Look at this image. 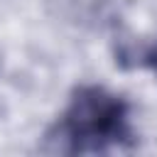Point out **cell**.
<instances>
[{"label":"cell","mask_w":157,"mask_h":157,"mask_svg":"<svg viewBox=\"0 0 157 157\" xmlns=\"http://www.w3.org/2000/svg\"><path fill=\"white\" fill-rule=\"evenodd\" d=\"M132 145L130 105L103 86H78L47 135V150L61 155H101Z\"/></svg>","instance_id":"6da1fadb"},{"label":"cell","mask_w":157,"mask_h":157,"mask_svg":"<svg viewBox=\"0 0 157 157\" xmlns=\"http://www.w3.org/2000/svg\"><path fill=\"white\" fill-rule=\"evenodd\" d=\"M145 64H147V66H150V69L157 74V44H155V47H152V49L145 54Z\"/></svg>","instance_id":"7a4b0ae2"}]
</instances>
